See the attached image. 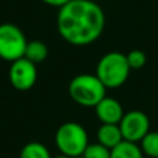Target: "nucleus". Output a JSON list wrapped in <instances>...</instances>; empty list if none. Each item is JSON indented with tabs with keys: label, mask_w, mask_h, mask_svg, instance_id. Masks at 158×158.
<instances>
[{
	"label": "nucleus",
	"mask_w": 158,
	"mask_h": 158,
	"mask_svg": "<svg viewBox=\"0 0 158 158\" xmlns=\"http://www.w3.org/2000/svg\"><path fill=\"white\" fill-rule=\"evenodd\" d=\"M47 56H49V49H47L46 43H43L42 40H31L27 43L24 57L32 61L33 64L43 63L47 58Z\"/></svg>",
	"instance_id": "10"
},
{
	"label": "nucleus",
	"mask_w": 158,
	"mask_h": 158,
	"mask_svg": "<svg viewBox=\"0 0 158 158\" xmlns=\"http://www.w3.org/2000/svg\"><path fill=\"white\" fill-rule=\"evenodd\" d=\"M97 142L100 144L106 146L110 150H112L115 146L123 142V136L119 125H117V123H101V126L97 129Z\"/></svg>",
	"instance_id": "9"
},
{
	"label": "nucleus",
	"mask_w": 158,
	"mask_h": 158,
	"mask_svg": "<svg viewBox=\"0 0 158 158\" xmlns=\"http://www.w3.org/2000/svg\"><path fill=\"white\" fill-rule=\"evenodd\" d=\"M131 71L126 54L119 52H110L98 60L96 67V77L103 82L107 89H117L128 81Z\"/></svg>",
	"instance_id": "2"
},
{
	"label": "nucleus",
	"mask_w": 158,
	"mask_h": 158,
	"mask_svg": "<svg viewBox=\"0 0 158 158\" xmlns=\"http://www.w3.org/2000/svg\"><path fill=\"white\" fill-rule=\"evenodd\" d=\"M104 27V11L93 0H71L58 10V33L72 46H87L96 42Z\"/></svg>",
	"instance_id": "1"
},
{
	"label": "nucleus",
	"mask_w": 158,
	"mask_h": 158,
	"mask_svg": "<svg viewBox=\"0 0 158 158\" xmlns=\"http://www.w3.org/2000/svg\"><path fill=\"white\" fill-rule=\"evenodd\" d=\"M87 144V132L78 122H65L56 132V146L67 157H82Z\"/></svg>",
	"instance_id": "4"
},
{
	"label": "nucleus",
	"mask_w": 158,
	"mask_h": 158,
	"mask_svg": "<svg viewBox=\"0 0 158 158\" xmlns=\"http://www.w3.org/2000/svg\"><path fill=\"white\" fill-rule=\"evenodd\" d=\"M19 158H53L50 156V151L44 144L39 142H31L22 147Z\"/></svg>",
	"instance_id": "12"
},
{
	"label": "nucleus",
	"mask_w": 158,
	"mask_h": 158,
	"mask_svg": "<svg viewBox=\"0 0 158 158\" xmlns=\"http://www.w3.org/2000/svg\"><path fill=\"white\" fill-rule=\"evenodd\" d=\"M27 38L15 24H0V58L8 63L24 57Z\"/></svg>",
	"instance_id": "5"
},
{
	"label": "nucleus",
	"mask_w": 158,
	"mask_h": 158,
	"mask_svg": "<svg viewBox=\"0 0 158 158\" xmlns=\"http://www.w3.org/2000/svg\"><path fill=\"white\" fill-rule=\"evenodd\" d=\"M8 79H10L11 86L19 92L32 89L38 79L36 64H33L25 57L13 61L8 71Z\"/></svg>",
	"instance_id": "7"
},
{
	"label": "nucleus",
	"mask_w": 158,
	"mask_h": 158,
	"mask_svg": "<svg viewBox=\"0 0 158 158\" xmlns=\"http://www.w3.org/2000/svg\"><path fill=\"white\" fill-rule=\"evenodd\" d=\"M111 158H144V154L137 143L123 140L111 150Z\"/></svg>",
	"instance_id": "11"
},
{
	"label": "nucleus",
	"mask_w": 158,
	"mask_h": 158,
	"mask_svg": "<svg viewBox=\"0 0 158 158\" xmlns=\"http://www.w3.org/2000/svg\"><path fill=\"white\" fill-rule=\"evenodd\" d=\"M126 58L131 69H142L147 63V56L142 50H132L126 54Z\"/></svg>",
	"instance_id": "15"
},
{
	"label": "nucleus",
	"mask_w": 158,
	"mask_h": 158,
	"mask_svg": "<svg viewBox=\"0 0 158 158\" xmlns=\"http://www.w3.org/2000/svg\"><path fill=\"white\" fill-rule=\"evenodd\" d=\"M44 4L47 6H52V7H57V8H61L63 6H65L67 3H69L71 0H42Z\"/></svg>",
	"instance_id": "16"
},
{
	"label": "nucleus",
	"mask_w": 158,
	"mask_h": 158,
	"mask_svg": "<svg viewBox=\"0 0 158 158\" xmlns=\"http://www.w3.org/2000/svg\"><path fill=\"white\" fill-rule=\"evenodd\" d=\"M106 90L107 87L96 77V74L77 75L68 85L71 98L82 107H96L106 97Z\"/></svg>",
	"instance_id": "3"
},
{
	"label": "nucleus",
	"mask_w": 158,
	"mask_h": 158,
	"mask_svg": "<svg viewBox=\"0 0 158 158\" xmlns=\"http://www.w3.org/2000/svg\"><path fill=\"white\" fill-rule=\"evenodd\" d=\"M140 148H142L144 156L150 158H158V132H148L140 140Z\"/></svg>",
	"instance_id": "13"
},
{
	"label": "nucleus",
	"mask_w": 158,
	"mask_h": 158,
	"mask_svg": "<svg viewBox=\"0 0 158 158\" xmlns=\"http://www.w3.org/2000/svg\"><path fill=\"white\" fill-rule=\"evenodd\" d=\"M122 132L123 140L132 143H140V140L150 132V118L139 110H132L123 114L118 123Z\"/></svg>",
	"instance_id": "6"
},
{
	"label": "nucleus",
	"mask_w": 158,
	"mask_h": 158,
	"mask_svg": "<svg viewBox=\"0 0 158 158\" xmlns=\"http://www.w3.org/2000/svg\"><path fill=\"white\" fill-rule=\"evenodd\" d=\"M53 158H71V157H67V156H64V154H60V156L53 157Z\"/></svg>",
	"instance_id": "17"
},
{
	"label": "nucleus",
	"mask_w": 158,
	"mask_h": 158,
	"mask_svg": "<svg viewBox=\"0 0 158 158\" xmlns=\"http://www.w3.org/2000/svg\"><path fill=\"white\" fill-rule=\"evenodd\" d=\"M96 115L101 121V123H119L123 117V108L121 103L114 97H106L94 107Z\"/></svg>",
	"instance_id": "8"
},
{
	"label": "nucleus",
	"mask_w": 158,
	"mask_h": 158,
	"mask_svg": "<svg viewBox=\"0 0 158 158\" xmlns=\"http://www.w3.org/2000/svg\"><path fill=\"white\" fill-rule=\"evenodd\" d=\"M83 158H111V150L100 143H92L87 144L86 150L82 154Z\"/></svg>",
	"instance_id": "14"
}]
</instances>
